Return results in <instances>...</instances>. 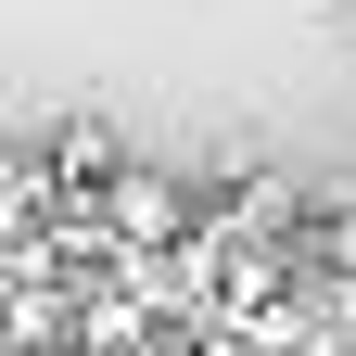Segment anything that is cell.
Returning a JSON list of instances; mask_svg holds the SVG:
<instances>
[{"label":"cell","instance_id":"obj_1","mask_svg":"<svg viewBox=\"0 0 356 356\" xmlns=\"http://www.w3.org/2000/svg\"><path fill=\"white\" fill-rule=\"evenodd\" d=\"M102 254H178L204 229V178H178V165H115L102 178Z\"/></svg>","mask_w":356,"mask_h":356}]
</instances>
